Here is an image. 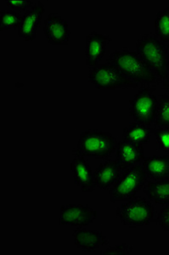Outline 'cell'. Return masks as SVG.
I'll list each match as a JSON object with an SVG mask.
<instances>
[{
  "mask_svg": "<svg viewBox=\"0 0 169 255\" xmlns=\"http://www.w3.org/2000/svg\"><path fill=\"white\" fill-rule=\"evenodd\" d=\"M137 53L158 79L169 90V47L153 33H147L136 42Z\"/></svg>",
  "mask_w": 169,
  "mask_h": 255,
  "instance_id": "1",
  "label": "cell"
},
{
  "mask_svg": "<svg viewBox=\"0 0 169 255\" xmlns=\"http://www.w3.org/2000/svg\"><path fill=\"white\" fill-rule=\"evenodd\" d=\"M107 62L116 66L128 79L139 86L149 87V85H152L156 87L162 84L154 72L137 52L128 49L116 50L109 56Z\"/></svg>",
  "mask_w": 169,
  "mask_h": 255,
  "instance_id": "2",
  "label": "cell"
},
{
  "mask_svg": "<svg viewBox=\"0 0 169 255\" xmlns=\"http://www.w3.org/2000/svg\"><path fill=\"white\" fill-rule=\"evenodd\" d=\"M117 138L99 129H88L79 136L77 149L84 157L107 159L117 151Z\"/></svg>",
  "mask_w": 169,
  "mask_h": 255,
  "instance_id": "3",
  "label": "cell"
},
{
  "mask_svg": "<svg viewBox=\"0 0 169 255\" xmlns=\"http://www.w3.org/2000/svg\"><path fill=\"white\" fill-rule=\"evenodd\" d=\"M147 175L142 165L127 168L110 189L112 203H124L136 197L139 191L145 188Z\"/></svg>",
  "mask_w": 169,
  "mask_h": 255,
  "instance_id": "4",
  "label": "cell"
},
{
  "mask_svg": "<svg viewBox=\"0 0 169 255\" xmlns=\"http://www.w3.org/2000/svg\"><path fill=\"white\" fill-rule=\"evenodd\" d=\"M117 217L123 226L128 227L148 226L154 221V206L144 197H135L117 208Z\"/></svg>",
  "mask_w": 169,
  "mask_h": 255,
  "instance_id": "5",
  "label": "cell"
},
{
  "mask_svg": "<svg viewBox=\"0 0 169 255\" xmlns=\"http://www.w3.org/2000/svg\"><path fill=\"white\" fill-rule=\"evenodd\" d=\"M88 80L96 89L101 90H116L127 88H137L138 84L128 79L116 66L112 64H99L89 68Z\"/></svg>",
  "mask_w": 169,
  "mask_h": 255,
  "instance_id": "6",
  "label": "cell"
},
{
  "mask_svg": "<svg viewBox=\"0 0 169 255\" xmlns=\"http://www.w3.org/2000/svg\"><path fill=\"white\" fill-rule=\"evenodd\" d=\"M155 90L156 87L141 88L129 102V113L135 122L148 126L154 123L158 102Z\"/></svg>",
  "mask_w": 169,
  "mask_h": 255,
  "instance_id": "7",
  "label": "cell"
},
{
  "mask_svg": "<svg viewBox=\"0 0 169 255\" xmlns=\"http://www.w3.org/2000/svg\"><path fill=\"white\" fill-rule=\"evenodd\" d=\"M98 213L88 205L68 203L61 207L59 224L64 226L84 227L96 220Z\"/></svg>",
  "mask_w": 169,
  "mask_h": 255,
  "instance_id": "8",
  "label": "cell"
},
{
  "mask_svg": "<svg viewBox=\"0 0 169 255\" xmlns=\"http://www.w3.org/2000/svg\"><path fill=\"white\" fill-rule=\"evenodd\" d=\"M73 159L71 162L70 168L73 173L74 183L82 192L88 193L94 191L96 187L93 180V174L88 162L84 156L80 153L78 149H73Z\"/></svg>",
  "mask_w": 169,
  "mask_h": 255,
  "instance_id": "9",
  "label": "cell"
},
{
  "mask_svg": "<svg viewBox=\"0 0 169 255\" xmlns=\"http://www.w3.org/2000/svg\"><path fill=\"white\" fill-rule=\"evenodd\" d=\"M44 32L51 45H67L70 39V29L67 20L56 13H51L44 20Z\"/></svg>",
  "mask_w": 169,
  "mask_h": 255,
  "instance_id": "10",
  "label": "cell"
},
{
  "mask_svg": "<svg viewBox=\"0 0 169 255\" xmlns=\"http://www.w3.org/2000/svg\"><path fill=\"white\" fill-rule=\"evenodd\" d=\"M112 41L108 35L93 32L87 35L85 45L86 65L89 68L96 67L107 51L108 46Z\"/></svg>",
  "mask_w": 169,
  "mask_h": 255,
  "instance_id": "11",
  "label": "cell"
},
{
  "mask_svg": "<svg viewBox=\"0 0 169 255\" xmlns=\"http://www.w3.org/2000/svg\"><path fill=\"white\" fill-rule=\"evenodd\" d=\"M45 8L44 3L38 2L24 14L17 29L19 38L25 41L35 40L37 31L41 24Z\"/></svg>",
  "mask_w": 169,
  "mask_h": 255,
  "instance_id": "12",
  "label": "cell"
},
{
  "mask_svg": "<svg viewBox=\"0 0 169 255\" xmlns=\"http://www.w3.org/2000/svg\"><path fill=\"white\" fill-rule=\"evenodd\" d=\"M117 161L123 170L142 162L145 157L143 145L122 139L117 143L116 151Z\"/></svg>",
  "mask_w": 169,
  "mask_h": 255,
  "instance_id": "13",
  "label": "cell"
},
{
  "mask_svg": "<svg viewBox=\"0 0 169 255\" xmlns=\"http://www.w3.org/2000/svg\"><path fill=\"white\" fill-rule=\"evenodd\" d=\"M123 169L117 160L101 162L93 174V180L98 188L105 191L111 189L121 175Z\"/></svg>",
  "mask_w": 169,
  "mask_h": 255,
  "instance_id": "14",
  "label": "cell"
},
{
  "mask_svg": "<svg viewBox=\"0 0 169 255\" xmlns=\"http://www.w3.org/2000/svg\"><path fill=\"white\" fill-rule=\"evenodd\" d=\"M73 235L74 244L84 252H93L109 244V240L102 232L96 230H76Z\"/></svg>",
  "mask_w": 169,
  "mask_h": 255,
  "instance_id": "15",
  "label": "cell"
},
{
  "mask_svg": "<svg viewBox=\"0 0 169 255\" xmlns=\"http://www.w3.org/2000/svg\"><path fill=\"white\" fill-rule=\"evenodd\" d=\"M142 167L149 179L153 181L169 179V155L146 157Z\"/></svg>",
  "mask_w": 169,
  "mask_h": 255,
  "instance_id": "16",
  "label": "cell"
},
{
  "mask_svg": "<svg viewBox=\"0 0 169 255\" xmlns=\"http://www.w3.org/2000/svg\"><path fill=\"white\" fill-rule=\"evenodd\" d=\"M144 191L149 201L156 204L166 205L169 203V179L148 182Z\"/></svg>",
  "mask_w": 169,
  "mask_h": 255,
  "instance_id": "17",
  "label": "cell"
},
{
  "mask_svg": "<svg viewBox=\"0 0 169 255\" xmlns=\"http://www.w3.org/2000/svg\"><path fill=\"white\" fill-rule=\"evenodd\" d=\"M152 133L151 126L135 122L123 128V139L139 145H146L150 143Z\"/></svg>",
  "mask_w": 169,
  "mask_h": 255,
  "instance_id": "18",
  "label": "cell"
},
{
  "mask_svg": "<svg viewBox=\"0 0 169 255\" xmlns=\"http://www.w3.org/2000/svg\"><path fill=\"white\" fill-rule=\"evenodd\" d=\"M155 35L164 43H169V7L158 12L154 22Z\"/></svg>",
  "mask_w": 169,
  "mask_h": 255,
  "instance_id": "19",
  "label": "cell"
},
{
  "mask_svg": "<svg viewBox=\"0 0 169 255\" xmlns=\"http://www.w3.org/2000/svg\"><path fill=\"white\" fill-rule=\"evenodd\" d=\"M154 123L161 127H169V93L158 97Z\"/></svg>",
  "mask_w": 169,
  "mask_h": 255,
  "instance_id": "20",
  "label": "cell"
},
{
  "mask_svg": "<svg viewBox=\"0 0 169 255\" xmlns=\"http://www.w3.org/2000/svg\"><path fill=\"white\" fill-rule=\"evenodd\" d=\"M23 15L12 9L0 11V31L9 29H18L21 24Z\"/></svg>",
  "mask_w": 169,
  "mask_h": 255,
  "instance_id": "21",
  "label": "cell"
},
{
  "mask_svg": "<svg viewBox=\"0 0 169 255\" xmlns=\"http://www.w3.org/2000/svg\"><path fill=\"white\" fill-rule=\"evenodd\" d=\"M158 150L169 154V127H161L154 130Z\"/></svg>",
  "mask_w": 169,
  "mask_h": 255,
  "instance_id": "22",
  "label": "cell"
},
{
  "mask_svg": "<svg viewBox=\"0 0 169 255\" xmlns=\"http://www.w3.org/2000/svg\"><path fill=\"white\" fill-rule=\"evenodd\" d=\"M5 3L14 11H27L34 5L31 0H8Z\"/></svg>",
  "mask_w": 169,
  "mask_h": 255,
  "instance_id": "23",
  "label": "cell"
},
{
  "mask_svg": "<svg viewBox=\"0 0 169 255\" xmlns=\"http://www.w3.org/2000/svg\"><path fill=\"white\" fill-rule=\"evenodd\" d=\"M156 222L164 232L169 233V203L159 211L156 218Z\"/></svg>",
  "mask_w": 169,
  "mask_h": 255,
  "instance_id": "24",
  "label": "cell"
},
{
  "mask_svg": "<svg viewBox=\"0 0 169 255\" xmlns=\"http://www.w3.org/2000/svg\"><path fill=\"white\" fill-rule=\"evenodd\" d=\"M133 251V247L129 244H123L118 246L111 247L105 251H101L100 255H130Z\"/></svg>",
  "mask_w": 169,
  "mask_h": 255,
  "instance_id": "25",
  "label": "cell"
},
{
  "mask_svg": "<svg viewBox=\"0 0 169 255\" xmlns=\"http://www.w3.org/2000/svg\"><path fill=\"white\" fill-rule=\"evenodd\" d=\"M168 92H169V90H168Z\"/></svg>",
  "mask_w": 169,
  "mask_h": 255,
  "instance_id": "26",
  "label": "cell"
}]
</instances>
